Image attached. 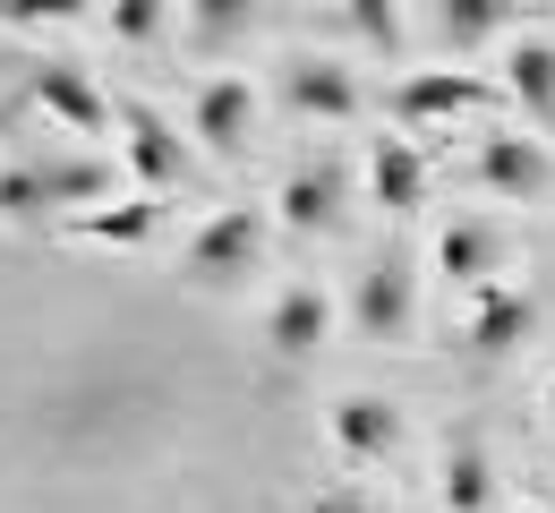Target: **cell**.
Wrapping results in <instances>:
<instances>
[{
	"label": "cell",
	"mask_w": 555,
	"mask_h": 513,
	"mask_svg": "<svg viewBox=\"0 0 555 513\" xmlns=\"http://www.w3.org/2000/svg\"><path fill=\"white\" fill-rule=\"evenodd\" d=\"M257 257H266V215H248V206H214V215L189 231V248H180V274L206 283V292H231V283L257 274Z\"/></svg>",
	"instance_id": "6da1fadb"
},
{
	"label": "cell",
	"mask_w": 555,
	"mask_h": 513,
	"mask_svg": "<svg viewBox=\"0 0 555 513\" xmlns=\"http://www.w3.org/2000/svg\"><path fill=\"white\" fill-rule=\"evenodd\" d=\"M343 317H350V334L359 343H411V325H418V274H411V257H367L359 266V283H350L343 299Z\"/></svg>",
	"instance_id": "7a4b0ae2"
},
{
	"label": "cell",
	"mask_w": 555,
	"mask_h": 513,
	"mask_svg": "<svg viewBox=\"0 0 555 513\" xmlns=\"http://www.w3.org/2000/svg\"><path fill=\"white\" fill-rule=\"evenodd\" d=\"M120 171L145 197L189 180V120H171L163 103H120Z\"/></svg>",
	"instance_id": "3957f363"
},
{
	"label": "cell",
	"mask_w": 555,
	"mask_h": 513,
	"mask_svg": "<svg viewBox=\"0 0 555 513\" xmlns=\"http://www.w3.org/2000/svg\"><path fill=\"white\" fill-rule=\"evenodd\" d=\"M248 138H257V86L240 69L197 77V94H189V146L214 154V163H240Z\"/></svg>",
	"instance_id": "277c9868"
},
{
	"label": "cell",
	"mask_w": 555,
	"mask_h": 513,
	"mask_svg": "<svg viewBox=\"0 0 555 513\" xmlns=\"http://www.w3.org/2000/svg\"><path fill=\"white\" fill-rule=\"evenodd\" d=\"M26 103H35L43 120H61L69 138H86V154L103 146V138H112V120H120V103L77 69V61H43V69L26 77Z\"/></svg>",
	"instance_id": "5b68a950"
},
{
	"label": "cell",
	"mask_w": 555,
	"mask_h": 513,
	"mask_svg": "<svg viewBox=\"0 0 555 513\" xmlns=\"http://www.w3.org/2000/svg\"><path fill=\"white\" fill-rule=\"evenodd\" d=\"M470 180L487 197H504V206H539V197H555V154L539 138H521V129H487Z\"/></svg>",
	"instance_id": "8992f818"
},
{
	"label": "cell",
	"mask_w": 555,
	"mask_h": 513,
	"mask_svg": "<svg viewBox=\"0 0 555 513\" xmlns=\"http://www.w3.org/2000/svg\"><path fill=\"white\" fill-rule=\"evenodd\" d=\"M343 215H350V171L343 163H299V171L274 189V222L299 231V240H334Z\"/></svg>",
	"instance_id": "52a82bcc"
},
{
	"label": "cell",
	"mask_w": 555,
	"mask_h": 513,
	"mask_svg": "<svg viewBox=\"0 0 555 513\" xmlns=\"http://www.w3.org/2000/svg\"><path fill=\"white\" fill-rule=\"evenodd\" d=\"M282 103H291V120H350L359 112V69L343 52H291L282 61Z\"/></svg>",
	"instance_id": "ba28073f"
},
{
	"label": "cell",
	"mask_w": 555,
	"mask_h": 513,
	"mask_svg": "<svg viewBox=\"0 0 555 513\" xmlns=\"http://www.w3.org/2000/svg\"><path fill=\"white\" fill-rule=\"evenodd\" d=\"M487 103H495V86L470 77V69H418V77H402V86L385 94V112H393V120H411V129L462 120V112H487Z\"/></svg>",
	"instance_id": "9c48e42d"
},
{
	"label": "cell",
	"mask_w": 555,
	"mask_h": 513,
	"mask_svg": "<svg viewBox=\"0 0 555 513\" xmlns=\"http://www.w3.org/2000/svg\"><path fill=\"white\" fill-rule=\"evenodd\" d=\"M325 334H334V299L317 292V283H282L274 308H266V351L274 360H317Z\"/></svg>",
	"instance_id": "30bf717a"
},
{
	"label": "cell",
	"mask_w": 555,
	"mask_h": 513,
	"mask_svg": "<svg viewBox=\"0 0 555 513\" xmlns=\"http://www.w3.org/2000/svg\"><path fill=\"white\" fill-rule=\"evenodd\" d=\"M495 266H504V231L479 215H453L436 231V274L444 283H470V292H495Z\"/></svg>",
	"instance_id": "8fae6325"
},
{
	"label": "cell",
	"mask_w": 555,
	"mask_h": 513,
	"mask_svg": "<svg viewBox=\"0 0 555 513\" xmlns=\"http://www.w3.org/2000/svg\"><path fill=\"white\" fill-rule=\"evenodd\" d=\"M367 197H376L385 215H418V206H427V154H418L402 129H385L376 154H367Z\"/></svg>",
	"instance_id": "7c38bea8"
},
{
	"label": "cell",
	"mask_w": 555,
	"mask_h": 513,
	"mask_svg": "<svg viewBox=\"0 0 555 513\" xmlns=\"http://www.w3.org/2000/svg\"><path fill=\"white\" fill-rule=\"evenodd\" d=\"M504 94H513L539 129H555V35H513V43H504Z\"/></svg>",
	"instance_id": "4fadbf2b"
},
{
	"label": "cell",
	"mask_w": 555,
	"mask_h": 513,
	"mask_svg": "<svg viewBox=\"0 0 555 513\" xmlns=\"http://www.w3.org/2000/svg\"><path fill=\"white\" fill-rule=\"evenodd\" d=\"M530 325H539V308H530V292H479V308H470V325H462V343L479 351V360H504V351H521L530 343Z\"/></svg>",
	"instance_id": "5bb4252c"
},
{
	"label": "cell",
	"mask_w": 555,
	"mask_h": 513,
	"mask_svg": "<svg viewBox=\"0 0 555 513\" xmlns=\"http://www.w3.org/2000/svg\"><path fill=\"white\" fill-rule=\"evenodd\" d=\"M334 445H343L350 462H385V453L402 445V411H393L385 394H343V402H334Z\"/></svg>",
	"instance_id": "9a60e30c"
},
{
	"label": "cell",
	"mask_w": 555,
	"mask_h": 513,
	"mask_svg": "<svg viewBox=\"0 0 555 513\" xmlns=\"http://www.w3.org/2000/svg\"><path fill=\"white\" fill-rule=\"evenodd\" d=\"M436 497H444V513H487V505H495V462H487L479 437L444 445V479H436Z\"/></svg>",
	"instance_id": "2e32d148"
},
{
	"label": "cell",
	"mask_w": 555,
	"mask_h": 513,
	"mask_svg": "<svg viewBox=\"0 0 555 513\" xmlns=\"http://www.w3.org/2000/svg\"><path fill=\"white\" fill-rule=\"evenodd\" d=\"M163 231V197H112L94 215H77V240H103V248H145Z\"/></svg>",
	"instance_id": "e0dca14e"
},
{
	"label": "cell",
	"mask_w": 555,
	"mask_h": 513,
	"mask_svg": "<svg viewBox=\"0 0 555 513\" xmlns=\"http://www.w3.org/2000/svg\"><path fill=\"white\" fill-rule=\"evenodd\" d=\"M436 35H444V52H479L487 35H504V9H487V0H444V9H436Z\"/></svg>",
	"instance_id": "ac0fdd59"
},
{
	"label": "cell",
	"mask_w": 555,
	"mask_h": 513,
	"mask_svg": "<svg viewBox=\"0 0 555 513\" xmlns=\"http://www.w3.org/2000/svg\"><path fill=\"white\" fill-rule=\"evenodd\" d=\"M343 26L359 35V43H376V52H393V43H402V9H376V0H350Z\"/></svg>",
	"instance_id": "d6986e66"
},
{
	"label": "cell",
	"mask_w": 555,
	"mask_h": 513,
	"mask_svg": "<svg viewBox=\"0 0 555 513\" xmlns=\"http://www.w3.org/2000/svg\"><path fill=\"white\" fill-rule=\"evenodd\" d=\"M103 26H112L120 43H163V35H171V9H138V0H129V9H103Z\"/></svg>",
	"instance_id": "ffe728a7"
},
{
	"label": "cell",
	"mask_w": 555,
	"mask_h": 513,
	"mask_svg": "<svg viewBox=\"0 0 555 513\" xmlns=\"http://www.w3.org/2000/svg\"><path fill=\"white\" fill-rule=\"evenodd\" d=\"M308 513H385V505H376L367 488H317V497H308Z\"/></svg>",
	"instance_id": "44dd1931"
},
{
	"label": "cell",
	"mask_w": 555,
	"mask_h": 513,
	"mask_svg": "<svg viewBox=\"0 0 555 513\" xmlns=\"http://www.w3.org/2000/svg\"><path fill=\"white\" fill-rule=\"evenodd\" d=\"M547 428H555V385H547Z\"/></svg>",
	"instance_id": "7402d4cb"
}]
</instances>
